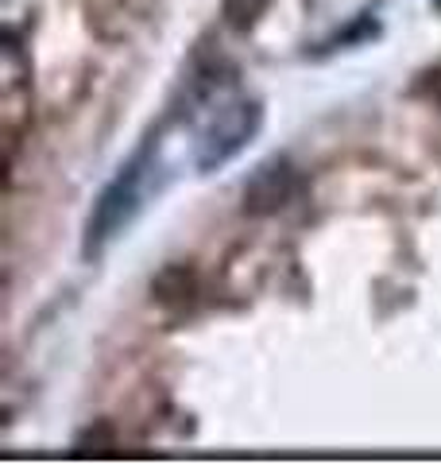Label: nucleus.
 <instances>
[{"instance_id": "obj_1", "label": "nucleus", "mask_w": 441, "mask_h": 465, "mask_svg": "<svg viewBox=\"0 0 441 465\" xmlns=\"http://www.w3.org/2000/svg\"><path fill=\"white\" fill-rule=\"evenodd\" d=\"M147 155H152V143H143V148L105 183V191L97 194L90 217H85V229H82V256L85 260H97L132 225V217L140 213Z\"/></svg>"}, {"instance_id": "obj_2", "label": "nucleus", "mask_w": 441, "mask_h": 465, "mask_svg": "<svg viewBox=\"0 0 441 465\" xmlns=\"http://www.w3.org/2000/svg\"><path fill=\"white\" fill-rule=\"evenodd\" d=\"M201 133H198V171H217L229 159H237L263 124V105L252 97L229 94L225 101L201 109Z\"/></svg>"}, {"instance_id": "obj_3", "label": "nucleus", "mask_w": 441, "mask_h": 465, "mask_svg": "<svg viewBox=\"0 0 441 465\" xmlns=\"http://www.w3.org/2000/svg\"><path fill=\"white\" fill-rule=\"evenodd\" d=\"M299 194V167L287 155H271L248 174L240 186V210L248 217H271L287 210Z\"/></svg>"}, {"instance_id": "obj_4", "label": "nucleus", "mask_w": 441, "mask_h": 465, "mask_svg": "<svg viewBox=\"0 0 441 465\" xmlns=\"http://www.w3.org/2000/svg\"><path fill=\"white\" fill-rule=\"evenodd\" d=\"M198 295V275L186 264H167L152 280V299L159 307H190Z\"/></svg>"}, {"instance_id": "obj_5", "label": "nucleus", "mask_w": 441, "mask_h": 465, "mask_svg": "<svg viewBox=\"0 0 441 465\" xmlns=\"http://www.w3.org/2000/svg\"><path fill=\"white\" fill-rule=\"evenodd\" d=\"M271 0H220V20L232 32H252V27L268 16Z\"/></svg>"}, {"instance_id": "obj_6", "label": "nucleus", "mask_w": 441, "mask_h": 465, "mask_svg": "<svg viewBox=\"0 0 441 465\" xmlns=\"http://www.w3.org/2000/svg\"><path fill=\"white\" fill-rule=\"evenodd\" d=\"M74 450L78 454H109V450H116V430L109 423H97L74 439Z\"/></svg>"}, {"instance_id": "obj_7", "label": "nucleus", "mask_w": 441, "mask_h": 465, "mask_svg": "<svg viewBox=\"0 0 441 465\" xmlns=\"http://www.w3.org/2000/svg\"><path fill=\"white\" fill-rule=\"evenodd\" d=\"M415 94L426 97V101H437V105H441V63L430 66V70H422V78H418V85H415Z\"/></svg>"}]
</instances>
